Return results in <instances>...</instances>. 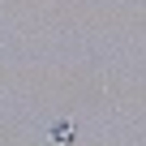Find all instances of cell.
Listing matches in <instances>:
<instances>
[{"label":"cell","instance_id":"6da1fadb","mask_svg":"<svg viewBox=\"0 0 146 146\" xmlns=\"http://www.w3.org/2000/svg\"><path fill=\"white\" fill-rule=\"evenodd\" d=\"M47 133H52V142H60V146H73V142H78V137H73V125H69V120H56Z\"/></svg>","mask_w":146,"mask_h":146}]
</instances>
